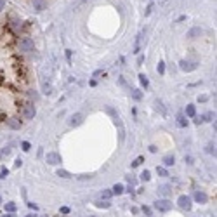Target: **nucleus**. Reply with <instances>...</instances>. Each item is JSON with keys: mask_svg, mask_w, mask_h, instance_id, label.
I'll return each mask as SVG.
<instances>
[{"mask_svg": "<svg viewBox=\"0 0 217 217\" xmlns=\"http://www.w3.org/2000/svg\"><path fill=\"white\" fill-rule=\"evenodd\" d=\"M19 49L24 51V52H31L35 49V43H33V40L30 38V37H23L19 40Z\"/></svg>", "mask_w": 217, "mask_h": 217, "instance_id": "f257e3e1", "label": "nucleus"}, {"mask_svg": "<svg viewBox=\"0 0 217 217\" xmlns=\"http://www.w3.org/2000/svg\"><path fill=\"white\" fill-rule=\"evenodd\" d=\"M179 68L182 70V71H193V70H196L198 68V63L196 61H186V59H182L181 63H179Z\"/></svg>", "mask_w": 217, "mask_h": 217, "instance_id": "f03ea898", "label": "nucleus"}, {"mask_svg": "<svg viewBox=\"0 0 217 217\" xmlns=\"http://www.w3.org/2000/svg\"><path fill=\"white\" fill-rule=\"evenodd\" d=\"M155 208L160 210V212H169L172 208V201H169V200H157L155 201Z\"/></svg>", "mask_w": 217, "mask_h": 217, "instance_id": "7ed1b4c3", "label": "nucleus"}, {"mask_svg": "<svg viewBox=\"0 0 217 217\" xmlns=\"http://www.w3.org/2000/svg\"><path fill=\"white\" fill-rule=\"evenodd\" d=\"M45 162L49 165H58V163H61V155L56 153V151H51V153L45 155Z\"/></svg>", "mask_w": 217, "mask_h": 217, "instance_id": "20e7f679", "label": "nucleus"}, {"mask_svg": "<svg viewBox=\"0 0 217 217\" xmlns=\"http://www.w3.org/2000/svg\"><path fill=\"white\" fill-rule=\"evenodd\" d=\"M177 205L182 210H191V198L186 196V195H181L177 200Z\"/></svg>", "mask_w": 217, "mask_h": 217, "instance_id": "39448f33", "label": "nucleus"}, {"mask_svg": "<svg viewBox=\"0 0 217 217\" xmlns=\"http://www.w3.org/2000/svg\"><path fill=\"white\" fill-rule=\"evenodd\" d=\"M23 115H24V118L33 120V117L37 115V110H35V106H33V104H28V106H24V111H23Z\"/></svg>", "mask_w": 217, "mask_h": 217, "instance_id": "423d86ee", "label": "nucleus"}, {"mask_svg": "<svg viewBox=\"0 0 217 217\" xmlns=\"http://www.w3.org/2000/svg\"><path fill=\"white\" fill-rule=\"evenodd\" d=\"M31 4H33V7H35L37 11L47 9V2H45V0H31Z\"/></svg>", "mask_w": 217, "mask_h": 217, "instance_id": "0eeeda50", "label": "nucleus"}, {"mask_svg": "<svg viewBox=\"0 0 217 217\" xmlns=\"http://www.w3.org/2000/svg\"><path fill=\"white\" fill-rule=\"evenodd\" d=\"M200 35H201V28H198V26L191 28V30L188 31V38H196V37H200Z\"/></svg>", "mask_w": 217, "mask_h": 217, "instance_id": "6e6552de", "label": "nucleus"}, {"mask_svg": "<svg viewBox=\"0 0 217 217\" xmlns=\"http://www.w3.org/2000/svg\"><path fill=\"white\" fill-rule=\"evenodd\" d=\"M195 200H196L198 203H207L208 196H207L203 191H196V193H195Z\"/></svg>", "mask_w": 217, "mask_h": 217, "instance_id": "1a4fd4ad", "label": "nucleus"}, {"mask_svg": "<svg viewBox=\"0 0 217 217\" xmlns=\"http://www.w3.org/2000/svg\"><path fill=\"white\" fill-rule=\"evenodd\" d=\"M82 118H83V115H82V113H75V115L71 117L70 125H73V127H75V125H80V123H82Z\"/></svg>", "mask_w": 217, "mask_h": 217, "instance_id": "9d476101", "label": "nucleus"}, {"mask_svg": "<svg viewBox=\"0 0 217 217\" xmlns=\"http://www.w3.org/2000/svg\"><path fill=\"white\" fill-rule=\"evenodd\" d=\"M7 125H9L11 129H14V130H19L21 129V122H18L16 118H9L7 120Z\"/></svg>", "mask_w": 217, "mask_h": 217, "instance_id": "9b49d317", "label": "nucleus"}, {"mask_svg": "<svg viewBox=\"0 0 217 217\" xmlns=\"http://www.w3.org/2000/svg\"><path fill=\"white\" fill-rule=\"evenodd\" d=\"M174 163H176L174 155H167V157H163V165H165V167H170V165H174Z\"/></svg>", "mask_w": 217, "mask_h": 217, "instance_id": "f8f14e48", "label": "nucleus"}, {"mask_svg": "<svg viewBox=\"0 0 217 217\" xmlns=\"http://www.w3.org/2000/svg\"><path fill=\"white\" fill-rule=\"evenodd\" d=\"M177 125L179 127H188V120H186V117H184L182 113L177 115Z\"/></svg>", "mask_w": 217, "mask_h": 217, "instance_id": "ddd939ff", "label": "nucleus"}, {"mask_svg": "<svg viewBox=\"0 0 217 217\" xmlns=\"http://www.w3.org/2000/svg\"><path fill=\"white\" fill-rule=\"evenodd\" d=\"M186 115H188V117H191V118L196 115V110H195V106H193V104H188V106H186Z\"/></svg>", "mask_w": 217, "mask_h": 217, "instance_id": "4468645a", "label": "nucleus"}, {"mask_svg": "<svg viewBox=\"0 0 217 217\" xmlns=\"http://www.w3.org/2000/svg\"><path fill=\"white\" fill-rule=\"evenodd\" d=\"M111 189H113V191H111L113 195H122V193H123V186H122V184H115Z\"/></svg>", "mask_w": 217, "mask_h": 217, "instance_id": "2eb2a0df", "label": "nucleus"}, {"mask_svg": "<svg viewBox=\"0 0 217 217\" xmlns=\"http://www.w3.org/2000/svg\"><path fill=\"white\" fill-rule=\"evenodd\" d=\"M139 82H141V85H142L144 89H146V87L149 85V82H148V77H146V75H142V73L139 75Z\"/></svg>", "mask_w": 217, "mask_h": 217, "instance_id": "dca6fc26", "label": "nucleus"}, {"mask_svg": "<svg viewBox=\"0 0 217 217\" xmlns=\"http://www.w3.org/2000/svg\"><path fill=\"white\" fill-rule=\"evenodd\" d=\"M56 176H59V177H63V179H70V177H71V174H70L68 170H58V172H56Z\"/></svg>", "mask_w": 217, "mask_h": 217, "instance_id": "f3484780", "label": "nucleus"}, {"mask_svg": "<svg viewBox=\"0 0 217 217\" xmlns=\"http://www.w3.org/2000/svg\"><path fill=\"white\" fill-rule=\"evenodd\" d=\"M155 106H157V110H160V113H162V115H167V110L163 108L162 101H155Z\"/></svg>", "mask_w": 217, "mask_h": 217, "instance_id": "a211bd4d", "label": "nucleus"}, {"mask_svg": "<svg viewBox=\"0 0 217 217\" xmlns=\"http://www.w3.org/2000/svg\"><path fill=\"white\" fill-rule=\"evenodd\" d=\"M16 208H18L16 203H12V201H11V203H5V210H7V212L12 214V212H16Z\"/></svg>", "mask_w": 217, "mask_h": 217, "instance_id": "6ab92c4d", "label": "nucleus"}, {"mask_svg": "<svg viewBox=\"0 0 217 217\" xmlns=\"http://www.w3.org/2000/svg\"><path fill=\"white\" fill-rule=\"evenodd\" d=\"M157 172H158V176H162V177H167L169 176V172H167L165 167H157Z\"/></svg>", "mask_w": 217, "mask_h": 217, "instance_id": "aec40b11", "label": "nucleus"}, {"mask_svg": "<svg viewBox=\"0 0 217 217\" xmlns=\"http://www.w3.org/2000/svg\"><path fill=\"white\" fill-rule=\"evenodd\" d=\"M158 191H160L162 195H170V191H172V189H170V186H160V189H158Z\"/></svg>", "mask_w": 217, "mask_h": 217, "instance_id": "412c9836", "label": "nucleus"}, {"mask_svg": "<svg viewBox=\"0 0 217 217\" xmlns=\"http://www.w3.org/2000/svg\"><path fill=\"white\" fill-rule=\"evenodd\" d=\"M132 97L136 99V101H141L142 94H141V90H139V89H134V90H132Z\"/></svg>", "mask_w": 217, "mask_h": 217, "instance_id": "4be33fe9", "label": "nucleus"}, {"mask_svg": "<svg viewBox=\"0 0 217 217\" xmlns=\"http://www.w3.org/2000/svg\"><path fill=\"white\" fill-rule=\"evenodd\" d=\"M157 70H158V73H160V75H163V73H165V63H163V61H160V63H158Z\"/></svg>", "mask_w": 217, "mask_h": 217, "instance_id": "5701e85b", "label": "nucleus"}, {"mask_svg": "<svg viewBox=\"0 0 217 217\" xmlns=\"http://www.w3.org/2000/svg\"><path fill=\"white\" fill-rule=\"evenodd\" d=\"M9 174V169L7 167H0V179H5Z\"/></svg>", "mask_w": 217, "mask_h": 217, "instance_id": "b1692460", "label": "nucleus"}, {"mask_svg": "<svg viewBox=\"0 0 217 217\" xmlns=\"http://www.w3.org/2000/svg\"><path fill=\"white\" fill-rule=\"evenodd\" d=\"M21 148H23V151H30V149H31V144H30L28 141H23V142H21Z\"/></svg>", "mask_w": 217, "mask_h": 217, "instance_id": "393cba45", "label": "nucleus"}, {"mask_svg": "<svg viewBox=\"0 0 217 217\" xmlns=\"http://www.w3.org/2000/svg\"><path fill=\"white\" fill-rule=\"evenodd\" d=\"M96 207H99V208H110V201H97Z\"/></svg>", "mask_w": 217, "mask_h": 217, "instance_id": "a878e982", "label": "nucleus"}, {"mask_svg": "<svg viewBox=\"0 0 217 217\" xmlns=\"http://www.w3.org/2000/svg\"><path fill=\"white\" fill-rule=\"evenodd\" d=\"M142 162H144V157H137L136 160H134V162H132V167H139Z\"/></svg>", "mask_w": 217, "mask_h": 217, "instance_id": "bb28decb", "label": "nucleus"}, {"mask_svg": "<svg viewBox=\"0 0 217 217\" xmlns=\"http://www.w3.org/2000/svg\"><path fill=\"white\" fill-rule=\"evenodd\" d=\"M207 153H210V155H216V146L210 142V144H207Z\"/></svg>", "mask_w": 217, "mask_h": 217, "instance_id": "cd10ccee", "label": "nucleus"}, {"mask_svg": "<svg viewBox=\"0 0 217 217\" xmlns=\"http://www.w3.org/2000/svg\"><path fill=\"white\" fill-rule=\"evenodd\" d=\"M141 179H142V181H149V179H151V174H149V170H144V172L141 174Z\"/></svg>", "mask_w": 217, "mask_h": 217, "instance_id": "c85d7f7f", "label": "nucleus"}, {"mask_svg": "<svg viewBox=\"0 0 217 217\" xmlns=\"http://www.w3.org/2000/svg\"><path fill=\"white\" fill-rule=\"evenodd\" d=\"M111 195H113V193L106 189V191H102V193H101V198H104V200H108V198H111Z\"/></svg>", "mask_w": 217, "mask_h": 217, "instance_id": "c756f323", "label": "nucleus"}, {"mask_svg": "<svg viewBox=\"0 0 217 217\" xmlns=\"http://www.w3.org/2000/svg\"><path fill=\"white\" fill-rule=\"evenodd\" d=\"M201 118H205L207 122H210V120L214 118V113H207V115H205V117H201Z\"/></svg>", "mask_w": 217, "mask_h": 217, "instance_id": "7c9ffc66", "label": "nucleus"}, {"mask_svg": "<svg viewBox=\"0 0 217 217\" xmlns=\"http://www.w3.org/2000/svg\"><path fill=\"white\" fill-rule=\"evenodd\" d=\"M142 212H144L146 216H151V208H149V207H142Z\"/></svg>", "mask_w": 217, "mask_h": 217, "instance_id": "2f4dec72", "label": "nucleus"}, {"mask_svg": "<svg viewBox=\"0 0 217 217\" xmlns=\"http://www.w3.org/2000/svg\"><path fill=\"white\" fill-rule=\"evenodd\" d=\"M66 59H68V63L71 64V51H70V49L66 51Z\"/></svg>", "mask_w": 217, "mask_h": 217, "instance_id": "473e14b6", "label": "nucleus"}, {"mask_svg": "<svg viewBox=\"0 0 217 217\" xmlns=\"http://www.w3.org/2000/svg\"><path fill=\"white\" fill-rule=\"evenodd\" d=\"M151 11H153V4H149V5H148V9H146V16H148V14H151Z\"/></svg>", "mask_w": 217, "mask_h": 217, "instance_id": "72a5a7b5", "label": "nucleus"}, {"mask_svg": "<svg viewBox=\"0 0 217 217\" xmlns=\"http://www.w3.org/2000/svg\"><path fill=\"white\" fill-rule=\"evenodd\" d=\"M80 181H87V179H92V176H80Z\"/></svg>", "mask_w": 217, "mask_h": 217, "instance_id": "f704fd0d", "label": "nucleus"}, {"mask_svg": "<svg viewBox=\"0 0 217 217\" xmlns=\"http://www.w3.org/2000/svg\"><path fill=\"white\" fill-rule=\"evenodd\" d=\"M201 122H203V118H201V117H196V118H195V123H196V125H200Z\"/></svg>", "mask_w": 217, "mask_h": 217, "instance_id": "c9c22d12", "label": "nucleus"}, {"mask_svg": "<svg viewBox=\"0 0 217 217\" xmlns=\"http://www.w3.org/2000/svg\"><path fill=\"white\" fill-rule=\"evenodd\" d=\"M99 75H104V71H102V70H97V71H94V77H99Z\"/></svg>", "mask_w": 217, "mask_h": 217, "instance_id": "e433bc0d", "label": "nucleus"}, {"mask_svg": "<svg viewBox=\"0 0 217 217\" xmlns=\"http://www.w3.org/2000/svg\"><path fill=\"white\" fill-rule=\"evenodd\" d=\"M28 207H30V208H33V210H37V208H38V207H37L35 203H28Z\"/></svg>", "mask_w": 217, "mask_h": 217, "instance_id": "4c0bfd02", "label": "nucleus"}, {"mask_svg": "<svg viewBox=\"0 0 217 217\" xmlns=\"http://www.w3.org/2000/svg\"><path fill=\"white\" fill-rule=\"evenodd\" d=\"M61 212H63V214H68V212H70V208H68V207H63V208H61Z\"/></svg>", "mask_w": 217, "mask_h": 217, "instance_id": "58836bf2", "label": "nucleus"}, {"mask_svg": "<svg viewBox=\"0 0 217 217\" xmlns=\"http://www.w3.org/2000/svg\"><path fill=\"white\" fill-rule=\"evenodd\" d=\"M5 9V0H0V11Z\"/></svg>", "mask_w": 217, "mask_h": 217, "instance_id": "ea45409f", "label": "nucleus"}, {"mask_svg": "<svg viewBox=\"0 0 217 217\" xmlns=\"http://www.w3.org/2000/svg\"><path fill=\"white\" fill-rule=\"evenodd\" d=\"M142 61H144V58H142V56H139V59H137V66H141V64H142Z\"/></svg>", "mask_w": 217, "mask_h": 217, "instance_id": "a19ab883", "label": "nucleus"}, {"mask_svg": "<svg viewBox=\"0 0 217 217\" xmlns=\"http://www.w3.org/2000/svg\"><path fill=\"white\" fill-rule=\"evenodd\" d=\"M198 101H201V102H205V101H207V96H200V97H198Z\"/></svg>", "mask_w": 217, "mask_h": 217, "instance_id": "79ce46f5", "label": "nucleus"}, {"mask_svg": "<svg viewBox=\"0 0 217 217\" xmlns=\"http://www.w3.org/2000/svg\"><path fill=\"white\" fill-rule=\"evenodd\" d=\"M149 151L151 153H157V146H149Z\"/></svg>", "mask_w": 217, "mask_h": 217, "instance_id": "37998d69", "label": "nucleus"}, {"mask_svg": "<svg viewBox=\"0 0 217 217\" xmlns=\"http://www.w3.org/2000/svg\"><path fill=\"white\" fill-rule=\"evenodd\" d=\"M26 217H37V216H26Z\"/></svg>", "mask_w": 217, "mask_h": 217, "instance_id": "c03bdc74", "label": "nucleus"}, {"mask_svg": "<svg viewBox=\"0 0 217 217\" xmlns=\"http://www.w3.org/2000/svg\"><path fill=\"white\" fill-rule=\"evenodd\" d=\"M0 203H2V198H0Z\"/></svg>", "mask_w": 217, "mask_h": 217, "instance_id": "a18cd8bd", "label": "nucleus"}]
</instances>
